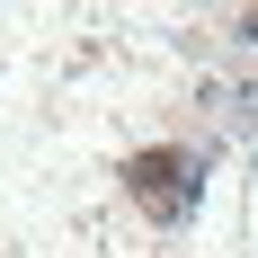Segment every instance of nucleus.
I'll use <instances>...</instances> for the list:
<instances>
[{
    "mask_svg": "<svg viewBox=\"0 0 258 258\" xmlns=\"http://www.w3.org/2000/svg\"><path fill=\"white\" fill-rule=\"evenodd\" d=\"M240 36H249V45H258V18H240Z\"/></svg>",
    "mask_w": 258,
    "mask_h": 258,
    "instance_id": "2",
    "label": "nucleus"
},
{
    "mask_svg": "<svg viewBox=\"0 0 258 258\" xmlns=\"http://www.w3.org/2000/svg\"><path fill=\"white\" fill-rule=\"evenodd\" d=\"M125 187H134V205L152 214V223H187L196 196H205V160L178 152V143H152V152L125 160Z\"/></svg>",
    "mask_w": 258,
    "mask_h": 258,
    "instance_id": "1",
    "label": "nucleus"
}]
</instances>
